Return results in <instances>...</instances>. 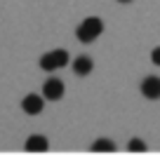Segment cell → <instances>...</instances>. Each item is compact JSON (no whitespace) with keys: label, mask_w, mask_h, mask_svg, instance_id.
<instances>
[{"label":"cell","mask_w":160,"mask_h":155,"mask_svg":"<svg viewBox=\"0 0 160 155\" xmlns=\"http://www.w3.org/2000/svg\"><path fill=\"white\" fill-rule=\"evenodd\" d=\"M101 33H104V21H101L99 17H87V19H82L78 24V28H75V38H78L80 42H94Z\"/></svg>","instance_id":"cell-1"},{"label":"cell","mask_w":160,"mask_h":155,"mask_svg":"<svg viewBox=\"0 0 160 155\" xmlns=\"http://www.w3.org/2000/svg\"><path fill=\"white\" fill-rule=\"evenodd\" d=\"M68 64V52L66 50H52L40 56V68L42 70H59Z\"/></svg>","instance_id":"cell-2"},{"label":"cell","mask_w":160,"mask_h":155,"mask_svg":"<svg viewBox=\"0 0 160 155\" xmlns=\"http://www.w3.org/2000/svg\"><path fill=\"white\" fill-rule=\"evenodd\" d=\"M66 87L64 82L59 80V78H50V80H45V85H42V96H45L47 101H59L61 96H64Z\"/></svg>","instance_id":"cell-3"},{"label":"cell","mask_w":160,"mask_h":155,"mask_svg":"<svg viewBox=\"0 0 160 155\" xmlns=\"http://www.w3.org/2000/svg\"><path fill=\"white\" fill-rule=\"evenodd\" d=\"M141 94L151 101H158L160 99V78L158 75H148L141 80Z\"/></svg>","instance_id":"cell-4"},{"label":"cell","mask_w":160,"mask_h":155,"mask_svg":"<svg viewBox=\"0 0 160 155\" xmlns=\"http://www.w3.org/2000/svg\"><path fill=\"white\" fill-rule=\"evenodd\" d=\"M42 106H45V96H40V94H26L24 101H21V108H24V113H28V115L42 113Z\"/></svg>","instance_id":"cell-5"},{"label":"cell","mask_w":160,"mask_h":155,"mask_svg":"<svg viewBox=\"0 0 160 155\" xmlns=\"http://www.w3.org/2000/svg\"><path fill=\"white\" fill-rule=\"evenodd\" d=\"M92 68H94V61H92L90 56L80 54V56H75V59H73V73L75 75H90Z\"/></svg>","instance_id":"cell-6"},{"label":"cell","mask_w":160,"mask_h":155,"mask_svg":"<svg viewBox=\"0 0 160 155\" xmlns=\"http://www.w3.org/2000/svg\"><path fill=\"white\" fill-rule=\"evenodd\" d=\"M50 148V143H47L45 136H40V134H33L28 136V141H26V150L28 153H42V150Z\"/></svg>","instance_id":"cell-7"},{"label":"cell","mask_w":160,"mask_h":155,"mask_svg":"<svg viewBox=\"0 0 160 155\" xmlns=\"http://www.w3.org/2000/svg\"><path fill=\"white\" fill-rule=\"evenodd\" d=\"M92 150H97V153H99V150L111 153V150H115V143H113L111 139H99V141H94V143H92Z\"/></svg>","instance_id":"cell-8"},{"label":"cell","mask_w":160,"mask_h":155,"mask_svg":"<svg viewBox=\"0 0 160 155\" xmlns=\"http://www.w3.org/2000/svg\"><path fill=\"white\" fill-rule=\"evenodd\" d=\"M127 150H132V153H137V150H146V143L139 139H132L130 143H127Z\"/></svg>","instance_id":"cell-9"},{"label":"cell","mask_w":160,"mask_h":155,"mask_svg":"<svg viewBox=\"0 0 160 155\" xmlns=\"http://www.w3.org/2000/svg\"><path fill=\"white\" fill-rule=\"evenodd\" d=\"M151 61H153L155 66H160V47H155V50L151 52Z\"/></svg>","instance_id":"cell-10"},{"label":"cell","mask_w":160,"mask_h":155,"mask_svg":"<svg viewBox=\"0 0 160 155\" xmlns=\"http://www.w3.org/2000/svg\"><path fill=\"white\" fill-rule=\"evenodd\" d=\"M118 2H132V0H118Z\"/></svg>","instance_id":"cell-11"}]
</instances>
